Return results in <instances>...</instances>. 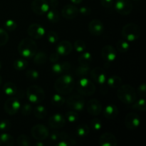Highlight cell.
Here are the masks:
<instances>
[{"mask_svg":"<svg viewBox=\"0 0 146 146\" xmlns=\"http://www.w3.org/2000/svg\"><path fill=\"white\" fill-rule=\"evenodd\" d=\"M58 146H71L76 145V141L74 138L70 137L66 133H60V139L55 144Z\"/></svg>","mask_w":146,"mask_h":146,"instance_id":"cell-23","label":"cell"},{"mask_svg":"<svg viewBox=\"0 0 146 146\" xmlns=\"http://www.w3.org/2000/svg\"><path fill=\"white\" fill-rule=\"evenodd\" d=\"M137 92H138V94L140 96L142 97V98H145L146 94V86L145 83H142L138 86V89H137Z\"/></svg>","mask_w":146,"mask_h":146,"instance_id":"cell-48","label":"cell"},{"mask_svg":"<svg viewBox=\"0 0 146 146\" xmlns=\"http://www.w3.org/2000/svg\"><path fill=\"white\" fill-rule=\"evenodd\" d=\"M91 126L94 131H98L102 128V122L99 118H94L91 122Z\"/></svg>","mask_w":146,"mask_h":146,"instance_id":"cell-44","label":"cell"},{"mask_svg":"<svg viewBox=\"0 0 146 146\" xmlns=\"http://www.w3.org/2000/svg\"><path fill=\"white\" fill-rule=\"evenodd\" d=\"M117 96L122 103L125 104H132L137 99V93L132 86L124 84L118 87Z\"/></svg>","mask_w":146,"mask_h":146,"instance_id":"cell-3","label":"cell"},{"mask_svg":"<svg viewBox=\"0 0 146 146\" xmlns=\"http://www.w3.org/2000/svg\"><path fill=\"white\" fill-rule=\"evenodd\" d=\"M47 19L51 23H57L60 20V14L56 9H51L46 12Z\"/></svg>","mask_w":146,"mask_h":146,"instance_id":"cell-28","label":"cell"},{"mask_svg":"<svg viewBox=\"0 0 146 146\" xmlns=\"http://www.w3.org/2000/svg\"><path fill=\"white\" fill-rule=\"evenodd\" d=\"M17 143L19 146H30L31 145V142L30 138L27 135H20L17 138Z\"/></svg>","mask_w":146,"mask_h":146,"instance_id":"cell-37","label":"cell"},{"mask_svg":"<svg viewBox=\"0 0 146 146\" xmlns=\"http://www.w3.org/2000/svg\"><path fill=\"white\" fill-rule=\"evenodd\" d=\"M47 61V56L43 51H38L34 56V62L37 65H43Z\"/></svg>","mask_w":146,"mask_h":146,"instance_id":"cell-31","label":"cell"},{"mask_svg":"<svg viewBox=\"0 0 146 146\" xmlns=\"http://www.w3.org/2000/svg\"><path fill=\"white\" fill-rule=\"evenodd\" d=\"M9 41V34L4 29L0 28V46L6 45Z\"/></svg>","mask_w":146,"mask_h":146,"instance_id":"cell-41","label":"cell"},{"mask_svg":"<svg viewBox=\"0 0 146 146\" xmlns=\"http://www.w3.org/2000/svg\"><path fill=\"white\" fill-rule=\"evenodd\" d=\"M118 115V109L114 104H109L105 108L104 111V115L108 120H112L116 118Z\"/></svg>","mask_w":146,"mask_h":146,"instance_id":"cell-24","label":"cell"},{"mask_svg":"<svg viewBox=\"0 0 146 146\" xmlns=\"http://www.w3.org/2000/svg\"><path fill=\"white\" fill-rule=\"evenodd\" d=\"M29 36L33 39H41L45 34V29L38 24H32L27 29Z\"/></svg>","mask_w":146,"mask_h":146,"instance_id":"cell-12","label":"cell"},{"mask_svg":"<svg viewBox=\"0 0 146 146\" xmlns=\"http://www.w3.org/2000/svg\"><path fill=\"white\" fill-rule=\"evenodd\" d=\"M71 66V65L69 62H56L51 66V70L54 74H61L69 71Z\"/></svg>","mask_w":146,"mask_h":146,"instance_id":"cell-22","label":"cell"},{"mask_svg":"<svg viewBox=\"0 0 146 146\" xmlns=\"http://www.w3.org/2000/svg\"><path fill=\"white\" fill-rule=\"evenodd\" d=\"M90 129L86 123H81L77 126L76 133L80 137H86L89 134Z\"/></svg>","mask_w":146,"mask_h":146,"instance_id":"cell-32","label":"cell"},{"mask_svg":"<svg viewBox=\"0 0 146 146\" xmlns=\"http://www.w3.org/2000/svg\"><path fill=\"white\" fill-rule=\"evenodd\" d=\"M20 109H21V113L24 115H30L33 111L32 106L29 104H25Z\"/></svg>","mask_w":146,"mask_h":146,"instance_id":"cell-46","label":"cell"},{"mask_svg":"<svg viewBox=\"0 0 146 146\" xmlns=\"http://www.w3.org/2000/svg\"><path fill=\"white\" fill-rule=\"evenodd\" d=\"M73 4H79L82 2L83 0H70Z\"/></svg>","mask_w":146,"mask_h":146,"instance_id":"cell-54","label":"cell"},{"mask_svg":"<svg viewBox=\"0 0 146 146\" xmlns=\"http://www.w3.org/2000/svg\"><path fill=\"white\" fill-rule=\"evenodd\" d=\"M66 103L70 108L76 111H81L85 106V100L81 94H73L68 96Z\"/></svg>","mask_w":146,"mask_h":146,"instance_id":"cell-7","label":"cell"},{"mask_svg":"<svg viewBox=\"0 0 146 146\" xmlns=\"http://www.w3.org/2000/svg\"><path fill=\"white\" fill-rule=\"evenodd\" d=\"M66 100L61 94H54L51 98V104L55 107H61L65 103Z\"/></svg>","mask_w":146,"mask_h":146,"instance_id":"cell-33","label":"cell"},{"mask_svg":"<svg viewBox=\"0 0 146 146\" xmlns=\"http://www.w3.org/2000/svg\"><path fill=\"white\" fill-rule=\"evenodd\" d=\"M59 56L60 55L57 52L52 53L49 56L50 62L53 63V64H54L56 62H58V59H59Z\"/></svg>","mask_w":146,"mask_h":146,"instance_id":"cell-51","label":"cell"},{"mask_svg":"<svg viewBox=\"0 0 146 146\" xmlns=\"http://www.w3.org/2000/svg\"><path fill=\"white\" fill-rule=\"evenodd\" d=\"M107 84L111 88H117L122 85V79L120 76L116 75L111 76L106 80Z\"/></svg>","mask_w":146,"mask_h":146,"instance_id":"cell-27","label":"cell"},{"mask_svg":"<svg viewBox=\"0 0 146 146\" xmlns=\"http://www.w3.org/2000/svg\"><path fill=\"white\" fill-rule=\"evenodd\" d=\"M11 121L9 120H3L0 122V131H7L11 128Z\"/></svg>","mask_w":146,"mask_h":146,"instance_id":"cell-47","label":"cell"},{"mask_svg":"<svg viewBox=\"0 0 146 146\" xmlns=\"http://www.w3.org/2000/svg\"><path fill=\"white\" fill-rule=\"evenodd\" d=\"M14 143V138L10 134L2 133L0 135V145L13 146Z\"/></svg>","mask_w":146,"mask_h":146,"instance_id":"cell-29","label":"cell"},{"mask_svg":"<svg viewBox=\"0 0 146 146\" xmlns=\"http://www.w3.org/2000/svg\"><path fill=\"white\" fill-rule=\"evenodd\" d=\"M75 82L71 75L65 74L58 78L54 83V88L61 95H68L74 90Z\"/></svg>","mask_w":146,"mask_h":146,"instance_id":"cell-1","label":"cell"},{"mask_svg":"<svg viewBox=\"0 0 146 146\" xmlns=\"http://www.w3.org/2000/svg\"><path fill=\"white\" fill-rule=\"evenodd\" d=\"M36 146H44V143L41 142V141H38V142L36 143Z\"/></svg>","mask_w":146,"mask_h":146,"instance_id":"cell-55","label":"cell"},{"mask_svg":"<svg viewBox=\"0 0 146 146\" xmlns=\"http://www.w3.org/2000/svg\"><path fill=\"white\" fill-rule=\"evenodd\" d=\"M92 55L89 52H84L78 57V63L81 66H90L92 63Z\"/></svg>","mask_w":146,"mask_h":146,"instance_id":"cell-25","label":"cell"},{"mask_svg":"<svg viewBox=\"0 0 146 146\" xmlns=\"http://www.w3.org/2000/svg\"><path fill=\"white\" fill-rule=\"evenodd\" d=\"M66 124V118L60 113L51 115L48 119V125L54 129H58L64 127Z\"/></svg>","mask_w":146,"mask_h":146,"instance_id":"cell-18","label":"cell"},{"mask_svg":"<svg viewBox=\"0 0 146 146\" xmlns=\"http://www.w3.org/2000/svg\"><path fill=\"white\" fill-rule=\"evenodd\" d=\"M90 72V66H81L76 69V74L80 77H84Z\"/></svg>","mask_w":146,"mask_h":146,"instance_id":"cell-38","label":"cell"},{"mask_svg":"<svg viewBox=\"0 0 146 146\" xmlns=\"http://www.w3.org/2000/svg\"><path fill=\"white\" fill-rule=\"evenodd\" d=\"M26 76L28 79L31 80V81H34V80L38 79L39 77V74L36 70L34 69H30L28 70L26 73Z\"/></svg>","mask_w":146,"mask_h":146,"instance_id":"cell-43","label":"cell"},{"mask_svg":"<svg viewBox=\"0 0 146 146\" xmlns=\"http://www.w3.org/2000/svg\"><path fill=\"white\" fill-rule=\"evenodd\" d=\"M58 5V0H50L49 7H51V9H56V7Z\"/></svg>","mask_w":146,"mask_h":146,"instance_id":"cell-53","label":"cell"},{"mask_svg":"<svg viewBox=\"0 0 146 146\" xmlns=\"http://www.w3.org/2000/svg\"><path fill=\"white\" fill-rule=\"evenodd\" d=\"M94 82L98 84H104L106 82L107 74L105 70L101 67H96L90 73Z\"/></svg>","mask_w":146,"mask_h":146,"instance_id":"cell-13","label":"cell"},{"mask_svg":"<svg viewBox=\"0 0 146 146\" xmlns=\"http://www.w3.org/2000/svg\"><path fill=\"white\" fill-rule=\"evenodd\" d=\"M73 50V46L70 41L67 40L61 41L56 46V52L61 56H68Z\"/></svg>","mask_w":146,"mask_h":146,"instance_id":"cell-21","label":"cell"},{"mask_svg":"<svg viewBox=\"0 0 146 146\" xmlns=\"http://www.w3.org/2000/svg\"><path fill=\"white\" fill-rule=\"evenodd\" d=\"M133 1H140V0H133Z\"/></svg>","mask_w":146,"mask_h":146,"instance_id":"cell-58","label":"cell"},{"mask_svg":"<svg viewBox=\"0 0 146 146\" xmlns=\"http://www.w3.org/2000/svg\"><path fill=\"white\" fill-rule=\"evenodd\" d=\"M116 48L119 52L121 53H125L129 50L130 44L128 41H127L125 39H120L117 42Z\"/></svg>","mask_w":146,"mask_h":146,"instance_id":"cell-34","label":"cell"},{"mask_svg":"<svg viewBox=\"0 0 146 146\" xmlns=\"http://www.w3.org/2000/svg\"><path fill=\"white\" fill-rule=\"evenodd\" d=\"M4 27L9 31H13L17 29V23L12 19H8L4 22Z\"/></svg>","mask_w":146,"mask_h":146,"instance_id":"cell-45","label":"cell"},{"mask_svg":"<svg viewBox=\"0 0 146 146\" xmlns=\"http://www.w3.org/2000/svg\"><path fill=\"white\" fill-rule=\"evenodd\" d=\"M62 16L66 19H74L79 14L78 9L73 4H68L64 7L61 11Z\"/></svg>","mask_w":146,"mask_h":146,"instance_id":"cell-19","label":"cell"},{"mask_svg":"<svg viewBox=\"0 0 146 146\" xmlns=\"http://www.w3.org/2000/svg\"><path fill=\"white\" fill-rule=\"evenodd\" d=\"M50 138L52 142H58L60 139V133L55 131L50 135Z\"/></svg>","mask_w":146,"mask_h":146,"instance_id":"cell-50","label":"cell"},{"mask_svg":"<svg viewBox=\"0 0 146 146\" xmlns=\"http://www.w3.org/2000/svg\"><path fill=\"white\" fill-rule=\"evenodd\" d=\"M102 109V104L97 99H91L87 104V111L92 115H98Z\"/></svg>","mask_w":146,"mask_h":146,"instance_id":"cell-20","label":"cell"},{"mask_svg":"<svg viewBox=\"0 0 146 146\" xmlns=\"http://www.w3.org/2000/svg\"><path fill=\"white\" fill-rule=\"evenodd\" d=\"M121 35L123 39L126 40L127 41H134L141 36V29L136 24L134 23L127 24L123 27Z\"/></svg>","mask_w":146,"mask_h":146,"instance_id":"cell-4","label":"cell"},{"mask_svg":"<svg viewBox=\"0 0 146 146\" xmlns=\"http://www.w3.org/2000/svg\"><path fill=\"white\" fill-rule=\"evenodd\" d=\"M33 113H34L36 118H38V119H44L47 115L46 109L44 106L41 105L36 106L33 110Z\"/></svg>","mask_w":146,"mask_h":146,"instance_id":"cell-30","label":"cell"},{"mask_svg":"<svg viewBox=\"0 0 146 146\" xmlns=\"http://www.w3.org/2000/svg\"><path fill=\"white\" fill-rule=\"evenodd\" d=\"M101 4L105 8H110L113 6V0H101Z\"/></svg>","mask_w":146,"mask_h":146,"instance_id":"cell-52","label":"cell"},{"mask_svg":"<svg viewBox=\"0 0 146 146\" xmlns=\"http://www.w3.org/2000/svg\"><path fill=\"white\" fill-rule=\"evenodd\" d=\"M115 9L117 12L123 16H127L133 10V4L131 0H117L115 4Z\"/></svg>","mask_w":146,"mask_h":146,"instance_id":"cell-10","label":"cell"},{"mask_svg":"<svg viewBox=\"0 0 146 146\" xmlns=\"http://www.w3.org/2000/svg\"><path fill=\"white\" fill-rule=\"evenodd\" d=\"M1 83H2V78H1V74H0V86H1Z\"/></svg>","mask_w":146,"mask_h":146,"instance_id":"cell-56","label":"cell"},{"mask_svg":"<svg viewBox=\"0 0 146 146\" xmlns=\"http://www.w3.org/2000/svg\"><path fill=\"white\" fill-rule=\"evenodd\" d=\"M27 98L32 104H39L45 98V92L41 87L31 85L27 90Z\"/></svg>","mask_w":146,"mask_h":146,"instance_id":"cell-5","label":"cell"},{"mask_svg":"<svg viewBox=\"0 0 146 146\" xmlns=\"http://www.w3.org/2000/svg\"><path fill=\"white\" fill-rule=\"evenodd\" d=\"M77 91L79 94L91 96L96 92V86L90 79L81 77L77 83Z\"/></svg>","mask_w":146,"mask_h":146,"instance_id":"cell-6","label":"cell"},{"mask_svg":"<svg viewBox=\"0 0 146 146\" xmlns=\"http://www.w3.org/2000/svg\"><path fill=\"white\" fill-rule=\"evenodd\" d=\"M1 61H0V69H1Z\"/></svg>","mask_w":146,"mask_h":146,"instance_id":"cell-57","label":"cell"},{"mask_svg":"<svg viewBox=\"0 0 146 146\" xmlns=\"http://www.w3.org/2000/svg\"><path fill=\"white\" fill-rule=\"evenodd\" d=\"M86 48V43L83 40L78 39L74 42V48H75L77 52H84L85 51Z\"/></svg>","mask_w":146,"mask_h":146,"instance_id":"cell-40","label":"cell"},{"mask_svg":"<svg viewBox=\"0 0 146 146\" xmlns=\"http://www.w3.org/2000/svg\"><path fill=\"white\" fill-rule=\"evenodd\" d=\"M141 123L140 116L135 113H129L125 118V125L129 130H135Z\"/></svg>","mask_w":146,"mask_h":146,"instance_id":"cell-14","label":"cell"},{"mask_svg":"<svg viewBox=\"0 0 146 146\" xmlns=\"http://www.w3.org/2000/svg\"><path fill=\"white\" fill-rule=\"evenodd\" d=\"M47 40H48V41L50 44H56L58 40V34H57L56 32H55V31H48V34H47Z\"/></svg>","mask_w":146,"mask_h":146,"instance_id":"cell-42","label":"cell"},{"mask_svg":"<svg viewBox=\"0 0 146 146\" xmlns=\"http://www.w3.org/2000/svg\"><path fill=\"white\" fill-rule=\"evenodd\" d=\"M18 51L24 58H32L37 51L36 43L32 38H23L19 44Z\"/></svg>","mask_w":146,"mask_h":146,"instance_id":"cell-2","label":"cell"},{"mask_svg":"<svg viewBox=\"0 0 146 146\" xmlns=\"http://www.w3.org/2000/svg\"><path fill=\"white\" fill-rule=\"evenodd\" d=\"M79 12L81 13L82 15L84 16H88L91 14V10L89 7H82L78 9Z\"/></svg>","mask_w":146,"mask_h":146,"instance_id":"cell-49","label":"cell"},{"mask_svg":"<svg viewBox=\"0 0 146 146\" xmlns=\"http://www.w3.org/2000/svg\"><path fill=\"white\" fill-rule=\"evenodd\" d=\"M31 133L33 138L36 141H42L49 136V131L47 127L42 124H38L33 126Z\"/></svg>","mask_w":146,"mask_h":146,"instance_id":"cell-8","label":"cell"},{"mask_svg":"<svg viewBox=\"0 0 146 146\" xmlns=\"http://www.w3.org/2000/svg\"><path fill=\"white\" fill-rule=\"evenodd\" d=\"M98 144L101 146H116L118 142L113 134L107 132L104 133L100 136Z\"/></svg>","mask_w":146,"mask_h":146,"instance_id":"cell-17","label":"cell"},{"mask_svg":"<svg viewBox=\"0 0 146 146\" xmlns=\"http://www.w3.org/2000/svg\"><path fill=\"white\" fill-rule=\"evenodd\" d=\"M88 30L92 35L98 36L104 31V26L102 21L99 19H93L88 24Z\"/></svg>","mask_w":146,"mask_h":146,"instance_id":"cell-16","label":"cell"},{"mask_svg":"<svg viewBox=\"0 0 146 146\" xmlns=\"http://www.w3.org/2000/svg\"><path fill=\"white\" fill-rule=\"evenodd\" d=\"M17 86L12 82H7L4 84L3 86V91L4 94L9 96H14L17 93Z\"/></svg>","mask_w":146,"mask_h":146,"instance_id":"cell-26","label":"cell"},{"mask_svg":"<svg viewBox=\"0 0 146 146\" xmlns=\"http://www.w3.org/2000/svg\"><path fill=\"white\" fill-rule=\"evenodd\" d=\"M31 9L36 15H44L49 10V4L46 0H34L31 2Z\"/></svg>","mask_w":146,"mask_h":146,"instance_id":"cell-11","label":"cell"},{"mask_svg":"<svg viewBox=\"0 0 146 146\" xmlns=\"http://www.w3.org/2000/svg\"><path fill=\"white\" fill-rule=\"evenodd\" d=\"M132 108L138 111H145L146 110V104H145V98H140L138 100H135V102L133 103Z\"/></svg>","mask_w":146,"mask_h":146,"instance_id":"cell-35","label":"cell"},{"mask_svg":"<svg viewBox=\"0 0 146 146\" xmlns=\"http://www.w3.org/2000/svg\"><path fill=\"white\" fill-rule=\"evenodd\" d=\"M14 68L17 71H22L24 70L28 66V62L25 59L23 58H19V59L15 60L13 63Z\"/></svg>","mask_w":146,"mask_h":146,"instance_id":"cell-36","label":"cell"},{"mask_svg":"<svg viewBox=\"0 0 146 146\" xmlns=\"http://www.w3.org/2000/svg\"><path fill=\"white\" fill-rule=\"evenodd\" d=\"M101 57L107 62L115 61L117 57L116 49L111 45H106L101 49Z\"/></svg>","mask_w":146,"mask_h":146,"instance_id":"cell-15","label":"cell"},{"mask_svg":"<svg viewBox=\"0 0 146 146\" xmlns=\"http://www.w3.org/2000/svg\"><path fill=\"white\" fill-rule=\"evenodd\" d=\"M21 108V103L18 98L15 97L9 98L5 101L4 105V109L7 114L13 115L17 113Z\"/></svg>","mask_w":146,"mask_h":146,"instance_id":"cell-9","label":"cell"},{"mask_svg":"<svg viewBox=\"0 0 146 146\" xmlns=\"http://www.w3.org/2000/svg\"><path fill=\"white\" fill-rule=\"evenodd\" d=\"M66 118L69 123H75L78 120V113L76 111H68L66 113Z\"/></svg>","mask_w":146,"mask_h":146,"instance_id":"cell-39","label":"cell"}]
</instances>
